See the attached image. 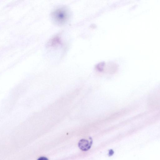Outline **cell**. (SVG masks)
<instances>
[{
    "label": "cell",
    "mask_w": 160,
    "mask_h": 160,
    "mask_svg": "<svg viewBox=\"0 0 160 160\" xmlns=\"http://www.w3.org/2000/svg\"><path fill=\"white\" fill-rule=\"evenodd\" d=\"M70 15L69 10L63 7L58 8L54 10L51 14L53 22L58 25H62L67 22Z\"/></svg>",
    "instance_id": "cell-1"
},
{
    "label": "cell",
    "mask_w": 160,
    "mask_h": 160,
    "mask_svg": "<svg viewBox=\"0 0 160 160\" xmlns=\"http://www.w3.org/2000/svg\"><path fill=\"white\" fill-rule=\"evenodd\" d=\"M93 141L91 138L90 140L85 139L80 140L78 143V146L82 151H86L90 149L92 144Z\"/></svg>",
    "instance_id": "cell-2"
},
{
    "label": "cell",
    "mask_w": 160,
    "mask_h": 160,
    "mask_svg": "<svg viewBox=\"0 0 160 160\" xmlns=\"http://www.w3.org/2000/svg\"><path fill=\"white\" fill-rule=\"evenodd\" d=\"M114 153V152L113 150H110L109 151V156H111L113 155V154Z\"/></svg>",
    "instance_id": "cell-3"
},
{
    "label": "cell",
    "mask_w": 160,
    "mask_h": 160,
    "mask_svg": "<svg viewBox=\"0 0 160 160\" xmlns=\"http://www.w3.org/2000/svg\"><path fill=\"white\" fill-rule=\"evenodd\" d=\"M37 160H48V159L46 158L45 157H41Z\"/></svg>",
    "instance_id": "cell-4"
}]
</instances>
